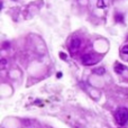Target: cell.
I'll list each match as a JSON object with an SVG mask.
<instances>
[{
    "instance_id": "1",
    "label": "cell",
    "mask_w": 128,
    "mask_h": 128,
    "mask_svg": "<svg viewBox=\"0 0 128 128\" xmlns=\"http://www.w3.org/2000/svg\"><path fill=\"white\" fill-rule=\"evenodd\" d=\"M115 119L116 123L120 126H124L128 123V109L125 107H120L117 109L116 114H115Z\"/></svg>"
},
{
    "instance_id": "2",
    "label": "cell",
    "mask_w": 128,
    "mask_h": 128,
    "mask_svg": "<svg viewBox=\"0 0 128 128\" xmlns=\"http://www.w3.org/2000/svg\"><path fill=\"white\" fill-rule=\"evenodd\" d=\"M81 62H82V64H84V65H90V64H93V63L97 62V60H94L92 54H84V55L81 57Z\"/></svg>"
},
{
    "instance_id": "3",
    "label": "cell",
    "mask_w": 128,
    "mask_h": 128,
    "mask_svg": "<svg viewBox=\"0 0 128 128\" xmlns=\"http://www.w3.org/2000/svg\"><path fill=\"white\" fill-rule=\"evenodd\" d=\"M80 46H81V39L79 38H73L71 41V44H70V50L71 52H75L80 49Z\"/></svg>"
},
{
    "instance_id": "4",
    "label": "cell",
    "mask_w": 128,
    "mask_h": 128,
    "mask_svg": "<svg viewBox=\"0 0 128 128\" xmlns=\"http://www.w3.org/2000/svg\"><path fill=\"white\" fill-rule=\"evenodd\" d=\"M124 69H125L124 68V65L123 64H120V63H117L116 66H115V71H116L117 73H121L124 71Z\"/></svg>"
},
{
    "instance_id": "5",
    "label": "cell",
    "mask_w": 128,
    "mask_h": 128,
    "mask_svg": "<svg viewBox=\"0 0 128 128\" xmlns=\"http://www.w3.org/2000/svg\"><path fill=\"white\" fill-rule=\"evenodd\" d=\"M104 69L103 68H99V69H94L93 70V73H98L99 75H102V74H104Z\"/></svg>"
},
{
    "instance_id": "6",
    "label": "cell",
    "mask_w": 128,
    "mask_h": 128,
    "mask_svg": "<svg viewBox=\"0 0 128 128\" xmlns=\"http://www.w3.org/2000/svg\"><path fill=\"white\" fill-rule=\"evenodd\" d=\"M98 7L99 8H104L106 7V5H104V2H103V0H98Z\"/></svg>"
},
{
    "instance_id": "7",
    "label": "cell",
    "mask_w": 128,
    "mask_h": 128,
    "mask_svg": "<svg viewBox=\"0 0 128 128\" xmlns=\"http://www.w3.org/2000/svg\"><path fill=\"white\" fill-rule=\"evenodd\" d=\"M0 64H1V68H5V66H6V64H7V62H6V60H5V58H2V60H1V61H0Z\"/></svg>"
},
{
    "instance_id": "8",
    "label": "cell",
    "mask_w": 128,
    "mask_h": 128,
    "mask_svg": "<svg viewBox=\"0 0 128 128\" xmlns=\"http://www.w3.org/2000/svg\"><path fill=\"white\" fill-rule=\"evenodd\" d=\"M124 17H123V15H117L116 16V20H118V22H123Z\"/></svg>"
},
{
    "instance_id": "9",
    "label": "cell",
    "mask_w": 128,
    "mask_h": 128,
    "mask_svg": "<svg viewBox=\"0 0 128 128\" xmlns=\"http://www.w3.org/2000/svg\"><path fill=\"white\" fill-rule=\"evenodd\" d=\"M123 53L128 54V45H125V46L123 47Z\"/></svg>"
},
{
    "instance_id": "10",
    "label": "cell",
    "mask_w": 128,
    "mask_h": 128,
    "mask_svg": "<svg viewBox=\"0 0 128 128\" xmlns=\"http://www.w3.org/2000/svg\"><path fill=\"white\" fill-rule=\"evenodd\" d=\"M60 56H61V58H63V60H66V54H64V53H60Z\"/></svg>"
},
{
    "instance_id": "11",
    "label": "cell",
    "mask_w": 128,
    "mask_h": 128,
    "mask_svg": "<svg viewBox=\"0 0 128 128\" xmlns=\"http://www.w3.org/2000/svg\"><path fill=\"white\" fill-rule=\"evenodd\" d=\"M8 45H9L8 43H5V44H3V47H5V49H7V46H8Z\"/></svg>"
},
{
    "instance_id": "12",
    "label": "cell",
    "mask_w": 128,
    "mask_h": 128,
    "mask_svg": "<svg viewBox=\"0 0 128 128\" xmlns=\"http://www.w3.org/2000/svg\"><path fill=\"white\" fill-rule=\"evenodd\" d=\"M62 77V73H57V77Z\"/></svg>"
}]
</instances>
